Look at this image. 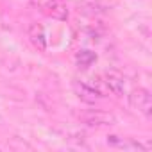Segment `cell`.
Segmentation results:
<instances>
[{"instance_id":"1","label":"cell","mask_w":152,"mask_h":152,"mask_svg":"<svg viewBox=\"0 0 152 152\" xmlns=\"http://www.w3.org/2000/svg\"><path fill=\"white\" fill-rule=\"evenodd\" d=\"M31 6L36 7L39 13H43L48 18L54 20H66L68 18V9L61 0H29Z\"/></svg>"},{"instance_id":"2","label":"cell","mask_w":152,"mask_h":152,"mask_svg":"<svg viewBox=\"0 0 152 152\" xmlns=\"http://www.w3.org/2000/svg\"><path fill=\"white\" fill-rule=\"evenodd\" d=\"M129 104H131L132 109L140 111L147 118L152 116V97H150V91L148 90H145V88L132 90L131 95H129Z\"/></svg>"},{"instance_id":"3","label":"cell","mask_w":152,"mask_h":152,"mask_svg":"<svg viewBox=\"0 0 152 152\" xmlns=\"http://www.w3.org/2000/svg\"><path fill=\"white\" fill-rule=\"evenodd\" d=\"M77 118L86 124V125H113L115 124V116L106 113V111H100V109H88V111H83L77 115Z\"/></svg>"},{"instance_id":"4","label":"cell","mask_w":152,"mask_h":152,"mask_svg":"<svg viewBox=\"0 0 152 152\" xmlns=\"http://www.w3.org/2000/svg\"><path fill=\"white\" fill-rule=\"evenodd\" d=\"M102 84L106 86L107 91H111L116 97H122L125 91V83H124V75L115 72V70H107L102 75Z\"/></svg>"},{"instance_id":"5","label":"cell","mask_w":152,"mask_h":152,"mask_svg":"<svg viewBox=\"0 0 152 152\" xmlns=\"http://www.w3.org/2000/svg\"><path fill=\"white\" fill-rule=\"evenodd\" d=\"M72 88H73L75 95H77L83 102H86V104H95L99 99L104 97L99 90H95L93 86H90L86 83H81V81H73L72 83Z\"/></svg>"},{"instance_id":"6","label":"cell","mask_w":152,"mask_h":152,"mask_svg":"<svg viewBox=\"0 0 152 152\" xmlns=\"http://www.w3.org/2000/svg\"><path fill=\"white\" fill-rule=\"evenodd\" d=\"M27 34H29L31 41L34 43V47H38L39 50H45V48H47V36H45V31H43L41 25H38V23H31Z\"/></svg>"},{"instance_id":"7","label":"cell","mask_w":152,"mask_h":152,"mask_svg":"<svg viewBox=\"0 0 152 152\" xmlns=\"http://www.w3.org/2000/svg\"><path fill=\"white\" fill-rule=\"evenodd\" d=\"M75 63H77V66H79V68L86 70V68H90L91 64H95V63H97V54H95V52H91V50L83 48V50H79L77 54H75Z\"/></svg>"}]
</instances>
